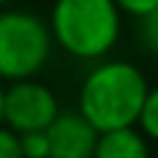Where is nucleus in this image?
I'll return each instance as SVG.
<instances>
[{
    "label": "nucleus",
    "mask_w": 158,
    "mask_h": 158,
    "mask_svg": "<svg viewBox=\"0 0 158 158\" xmlns=\"http://www.w3.org/2000/svg\"><path fill=\"white\" fill-rule=\"evenodd\" d=\"M147 92L150 86L133 64L106 61L86 75L81 86V97H78V111L100 133L139 125Z\"/></svg>",
    "instance_id": "nucleus-1"
},
{
    "label": "nucleus",
    "mask_w": 158,
    "mask_h": 158,
    "mask_svg": "<svg viewBox=\"0 0 158 158\" xmlns=\"http://www.w3.org/2000/svg\"><path fill=\"white\" fill-rule=\"evenodd\" d=\"M50 33L75 58H100L119 39V8L114 0H56Z\"/></svg>",
    "instance_id": "nucleus-2"
},
{
    "label": "nucleus",
    "mask_w": 158,
    "mask_h": 158,
    "mask_svg": "<svg viewBox=\"0 0 158 158\" xmlns=\"http://www.w3.org/2000/svg\"><path fill=\"white\" fill-rule=\"evenodd\" d=\"M50 28L28 11H0V81L33 78L50 58Z\"/></svg>",
    "instance_id": "nucleus-3"
},
{
    "label": "nucleus",
    "mask_w": 158,
    "mask_h": 158,
    "mask_svg": "<svg viewBox=\"0 0 158 158\" xmlns=\"http://www.w3.org/2000/svg\"><path fill=\"white\" fill-rule=\"evenodd\" d=\"M58 117V100L33 78L14 81L11 89L3 92V122L14 133L47 131V125Z\"/></svg>",
    "instance_id": "nucleus-4"
},
{
    "label": "nucleus",
    "mask_w": 158,
    "mask_h": 158,
    "mask_svg": "<svg viewBox=\"0 0 158 158\" xmlns=\"http://www.w3.org/2000/svg\"><path fill=\"white\" fill-rule=\"evenodd\" d=\"M47 144H50V156L47 158H94V144L100 131L81 114V111H69L61 114L47 125Z\"/></svg>",
    "instance_id": "nucleus-5"
},
{
    "label": "nucleus",
    "mask_w": 158,
    "mask_h": 158,
    "mask_svg": "<svg viewBox=\"0 0 158 158\" xmlns=\"http://www.w3.org/2000/svg\"><path fill=\"white\" fill-rule=\"evenodd\" d=\"M94 158H150V144L136 125L114 128L97 136Z\"/></svg>",
    "instance_id": "nucleus-6"
},
{
    "label": "nucleus",
    "mask_w": 158,
    "mask_h": 158,
    "mask_svg": "<svg viewBox=\"0 0 158 158\" xmlns=\"http://www.w3.org/2000/svg\"><path fill=\"white\" fill-rule=\"evenodd\" d=\"M139 128L147 139L158 142V86L147 92V100H144V108H142V117H139Z\"/></svg>",
    "instance_id": "nucleus-7"
},
{
    "label": "nucleus",
    "mask_w": 158,
    "mask_h": 158,
    "mask_svg": "<svg viewBox=\"0 0 158 158\" xmlns=\"http://www.w3.org/2000/svg\"><path fill=\"white\" fill-rule=\"evenodd\" d=\"M17 136H19L22 158H47V156H50V144H47V133H44V131L17 133Z\"/></svg>",
    "instance_id": "nucleus-8"
},
{
    "label": "nucleus",
    "mask_w": 158,
    "mask_h": 158,
    "mask_svg": "<svg viewBox=\"0 0 158 158\" xmlns=\"http://www.w3.org/2000/svg\"><path fill=\"white\" fill-rule=\"evenodd\" d=\"M139 42L147 53L158 56V6L144 17H139Z\"/></svg>",
    "instance_id": "nucleus-9"
},
{
    "label": "nucleus",
    "mask_w": 158,
    "mask_h": 158,
    "mask_svg": "<svg viewBox=\"0 0 158 158\" xmlns=\"http://www.w3.org/2000/svg\"><path fill=\"white\" fill-rule=\"evenodd\" d=\"M0 158H22L19 136L11 128H3V125H0Z\"/></svg>",
    "instance_id": "nucleus-10"
},
{
    "label": "nucleus",
    "mask_w": 158,
    "mask_h": 158,
    "mask_svg": "<svg viewBox=\"0 0 158 158\" xmlns=\"http://www.w3.org/2000/svg\"><path fill=\"white\" fill-rule=\"evenodd\" d=\"M117 3V8L119 11H125V14H131V17H144L147 11H153L158 6V0H114Z\"/></svg>",
    "instance_id": "nucleus-11"
},
{
    "label": "nucleus",
    "mask_w": 158,
    "mask_h": 158,
    "mask_svg": "<svg viewBox=\"0 0 158 158\" xmlns=\"http://www.w3.org/2000/svg\"><path fill=\"white\" fill-rule=\"evenodd\" d=\"M3 92H6V89L0 86V125H3Z\"/></svg>",
    "instance_id": "nucleus-12"
},
{
    "label": "nucleus",
    "mask_w": 158,
    "mask_h": 158,
    "mask_svg": "<svg viewBox=\"0 0 158 158\" xmlns=\"http://www.w3.org/2000/svg\"><path fill=\"white\" fill-rule=\"evenodd\" d=\"M3 3H8V0H0V6H3Z\"/></svg>",
    "instance_id": "nucleus-13"
}]
</instances>
